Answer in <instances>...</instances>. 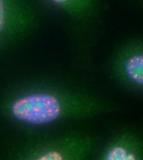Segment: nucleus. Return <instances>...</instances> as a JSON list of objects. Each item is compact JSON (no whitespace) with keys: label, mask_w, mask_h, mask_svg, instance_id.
Segmentation results:
<instances>
[{"label":"nucleus","mask_w":143,"mask_h":160,"mask_svg":"<svg viewBox=\"0 0 143 160\" xmlns=\"http://www.w3.org/2000/svg\"><path fill=\"white\" fill-rule=\"evenodd\" d=\"M110 108L112 105L91 94L55 86L46 91L19 97L12 102L10 112L20 122L40 126L91 118L110 112Z\"/></svg>","instance_id":"nucleus-1"},{"label":"nucleus","mask_w":143,"mask_h":160,"mask_svg":"<svg viewBox=\"0 0 143 160\" xmlns=\"http://www.w3.org/2000/svg\"><path fill=\"white\" fill-rule=\"evenodd\" d=\"M111 68L115 78L126 88L141 92L143 89V46L141 40L124 45L114 58Z\"/></svg>","instance_id":"nucleus-2"},{"label":"nucleus","mask_w":143,"mask_h":160,"mask_svg":"<svg viewBox=\"0 0 143 160\" xmlns=\"http://www.w3.org/2000/svg\"><path fill=\"white\" fill-rule=\"evenodd\" d=\"M37 16L30 0H0V35L31 25Z\"/></svg>","instance_id":"nucleus-3"},{"label":"nucleus","mask_w":143,"mask_h":160,"mask_svg":"<svg viewBox=\"0 0 143 160\" xmlns=\"http://www.w3.org/2000/svg\"><path fill=\"white\" fill-rule=\"evenodd\" d=\"M143 143L135 133L124 131L109 140L99 152L101 160H143Z\"/></svg>","instance_id":"nucleus-4"},{"label":"nucleus","mask_w":143,"mask_h":160,"mask_svg":"<svg viewBox=\"0 0 143 160\" xmlns=\"http://www.w3.org/2000/svg\"><path fill=\"white\" fill-rule=\"evenodd\" d=\"M71 19L85 21L96 12L99 0H48Z\"/></svg>","instance_id":"nucleus-5"}]
</instances>
